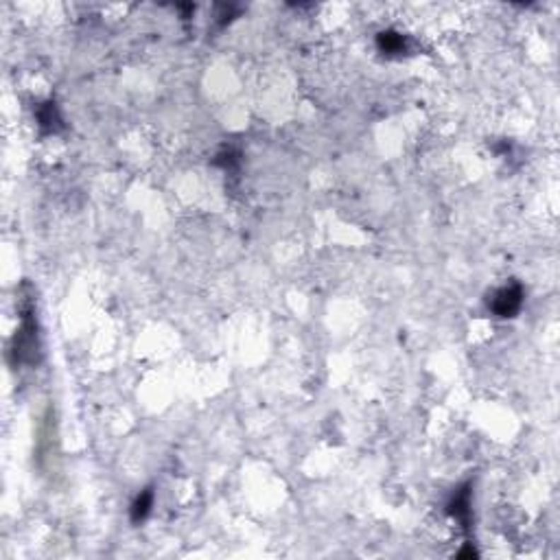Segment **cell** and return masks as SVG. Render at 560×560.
Wrapping results in <instances>:
<instances>
[{
  "label": "cell",
  "instance_id": "1",
  "mask_svg": "<svg viewBox=\"0 0 560 560\" xmlns=\"http://www.w3.org/2000/svg\"><path fill=\"white\" fill-rule=\"evenodd\" d=\"M37 350V331H35V322L31 317V309L25 311V317H22V329L16 335V346L11 353L16 355V363H25V361H33V353Z\"/></svg>",
  "mask_w": 560,
  "mask_h": 560
},
{
  "label": "cell",
  "instance_id": "5",
  "mask_svg": "<svg viewBox=\"0 0 560 560\" xmlns=\"http://www.w3.org/2000/svg\"><path fill=\"white\" fill-rule=\"evenodd\" d=\"M151 506H153V490L151 488H145L143 493L136 497V501L132 503V521L134 523L143 521L149 515V512H151Z\"/></svg>",
  "mask_w": 560,
  "mask_h": 560
},
{
  "label": "cell",
  "instance_id": "3",
  "mask_svg": "<svg viewBox=\"0 0 560 560\" xmlns=\"http://www.w3.org/2000/svg\"><path fill=\"white\" fill-rule=\"evenodd\" d=\"M469 488L471 486L460 488L453 495V499L449 501V515L455 517L464 530H469V523H471V490Z\"/></svg>",
  "mask_w": 560,
  "mask_h": 560
},
{
  "label": "cell",
  "instance_id": "6",
  "mask_svg": "<svg viewBox=\"0 0 560 560\" xmlns=\"http://www.w3.org/2000/svg\"><path fill=\"white\" fill-rule=\"evenodd\" d=\"M37 119H40V125L42 127H49L51 132L59 125V114H57V107L55 103H46L40 112H37Z\"/></svg>",
  "mask_w": 560,
  "mask_h": 560
},
{
  "label": "cell",
  "instance_id": "4",
  "mask_svg": "<svg viewBox=\"0 0 560 560\" xmlns=\"http://www.w3.org/2000/svg\"><path fill=\"white\" fill-rule=\"evenodd\" d=\"M377 46H379V51L385 55H399L405 51L407 42L401 33H396V31H381L377 35Z\"/></svg>",
  "mask_w": 560,
  "mask_h": 560
},
{
  "label": "cell",
  "instance_id": "2",
  "mask_svg": "<svg viewBox=\"0 0 560 560\" xmlns=\"http://www.w3.org/2000/svg\"><path fill=\"white\" fill-rule=\"evenodd\" d=\"M521 305H523V289H521V285L515 283V285H508L495 293L490 309H493V313L499 317H515L519 313Z\"/></svg>",
  "mask_w": 560,
  "mask_h": 560
}]
</instances>
